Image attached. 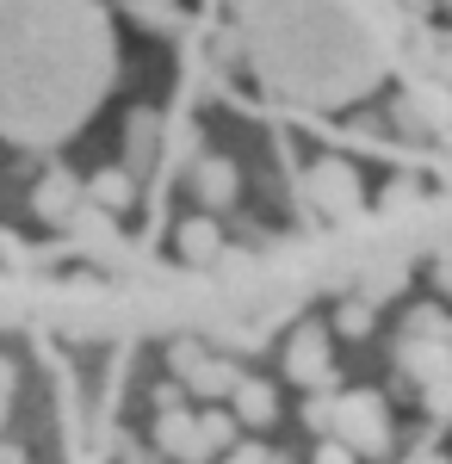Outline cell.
Returning a JSON list of instances; mask_svg holds the SVG:
<instances>
[{"label":"cell","mask_w":452,"mask_h":464,"mask_svg":"<svg viewBox=\"0 0 452 464\" xmlns=\"http://www.w3.org/2000/svg\"><path fill=\"white\" fill-rule=\"evenodd\" d=\"M316 464H359V459H353L348 446H322V452H316Z\"/></svg>","instance_id":"21"},{"label":"cell","mask_w":452,"mask_h":464,"mask_svg":"<svg viewBox=\"0 0 452 464\" xmlns=\"http://www.w3.org/2000/svg\"><path fill=\"white\" fill-rule=\"evenodd\" d=\"M192 192H199V205H205V211H230V205H236V192H242V179H236V161H223V155H205V161L192 168Z\"/></svg>","instance_id":"6"},{"label":"cell","mask_w":452,"mask_h":464,"mask_svg":"<svg viewBox=\"0 0 452 464\" xmlns=\"http://www.w3.org/2000/svg\"><path fill=\"white\" fill-rule=\"evenodd\" d=\"M230 464H273L267 446H230Z\"/></svg>","instance_id":"20"},{"label":"cell","mask_w":452,"mask_h":464,"mask_svg":"<svg viewBox=\"0 0 452 464\" xmlns=\"http://www.w3.org/2000/svg\"><path fill=\"white\" fill-rule=\"evenodd\" d=\"M124 161H131V168H149V161H155V118H149V111H137V118H131Z\"/></svg>","instance_id":"13"},{"label":"cell","mask_w":452,"mask_h":464,"mask_svg":"<svg viewBox=\"0 0 452 464\" xmlns=\"http://www.w3.org/2000/svg\"><path fill=\"white\" fill-rule=\"evenodd\" d=\"M304 421H310V433H329V428H335V396H310Z\"/></svg>","instance_id":"17"},{"label":"cell","mask_w":452,"mask_h":464,"mask_svg":"<svg viewBox=\"0 0 452 464\" xmlns=\"http://www.w3.org/2000/svg\"><path fill=\"white\" fill-rule=\"evenodd\" d=\"M409 198H416V186H409V179H397V186H390V192H384V211H403V205H409Z\"/></svg>","instance_id":"19"},{"label":"cell","mask_w":452,"mask_h":464,"mask_svg":"<svg viewBox=\"0 0 452 464\" xmlns=\"http://www.w3.org/2000/svg\"><path fill=\"white\" fill-rule=\"evenodd\" d=\"M416 464H447V459H434V452H427V459H416Z\"/></svg>","instance_id":"23"},{"label":"cell","mask_w":452,"mask_h":464,"mask_svg":"<svg viewBox=\"0 0 452 464\" xmlns=\"http://www.w3.org/2000/svg\"><path fill=\"white\" fill-rule=\"evenodd\" d=\"M440 6H447V13H452V0H440Z\"/></svg>","instance_id":"25"},{"label":"cell","mask_w":452,"mask_h":464,"mask_svg":"<svg viewBox=\"0 0 452 464\" xmlns=\"http://www.w3.org/2000/svg\"><path fill=\"white\" fill-rule=\"evenodd\" d=\"M0 402H6V372H0Z\"/></svg>","instance_id":"24"},{"label":"cell","mask_w":452,"mask_h":464,"mask_svg":"<svg viewBox=\"0 0 452 464\" xmlns=\"http://www.w3.org/2000/svg\"><path fill=\"white\" fill-rule=\"evenodd\" d=\"M427 409H434V415H452V378H440V384L427 391Z\"/></svg>","instance_id":"18"},{"label":"cell","mask_w":452,"mask_h":464,"mask_svg":"<svg viewBox=\"0 0 452 464\" xmlns=\"http://www.w3.org/2000/svg\"><path fill=\"white\" fill-rule=\"evenodd\" d=\"M155 446L180 464H205V452H199V421L186 409H162L155 415Z\"/></svg>","instance_id":"8"},{"label":"cell","mask_w":452,"mask_h":464,"mask_svg":"<svg viewBox=\"0 0 452 464\" xmlns=\"http://www.w3.org/2000/svg\"><path fill=\"white\" fill-rule=\"evenodd\" d=\"M304 192L316 198V211H353L359 205V174L348 161H316L304 174Z\"/></svg>","instance_id":"3"},{"label":"cell","mask_w":452,"mask_h":464,"mask_svg":"<svg viewBox=\"0 0 452 464\" xmlns=\"http://www.w3.org/2000/svg\"><path fill=\"white\" fill-rule=\"evenodd\" d=\"M192 421H199V452H230V446H236V415H230V409H205V415H192Z\"/></svg>","instance_id":"11"},{"label":"cell","mask_w":452,"mask_h":464,"mask_svg":"<svg viewBox=\"0 0 452 464\" xmlns=\"http://www.w3.org/2000/svg\"><path fill=\"white\" fill-rule=\"evenodd\" d=\"M397 365H403V378H409V384L434 391L440 378H452V347H447V341H409V334H403Z\"/></svg>","instance_id":"5"},{"label":"cell","mask_w":452,"mask_h":464,"mask_svg":"<svg viewBox=\"0 0 452 464\" xmlns=\"http://www.w3.org/2000/svg\"><path fill=\"white\" fill-rule=\"evenodd\" d=\"M168 365H174V378H180V384H186L192 396H205V402L230 396V391H236V378H242V372H236L230 359L205 353L199 341H174V347H168Z\"/></svg>","instance_id":"2"},{"label":"cell","mask_w":452,"mask_h":464,"mask_svg":"<svg viewBox=\"0 0 452 464\" xmlns=\"http://www.w3.org/2000/svg\"><path fill=\"white\" fill-rule=\"evenodd\" d=\"M341 433L335 446H348L353 459H384L390 452V409H384L378 391H353V396H335V428Z\"/></svg>","instance_id":"1"},{"label":"cell","mask_w":452,"mask_h":464,"mask_svg":"<svg viewBox=\"0 0 452 464\" xmlns=\"http://www.w3.org/2000/svg\"><path fill=\"white\" fill-rule=\"evenodd\" d=\"M93 205H105V211H131V205H137V179H131V168H105V174L93 179Z\"/></svg>","instance_id":"10"},{"label":"cell","mask_w":452,"mask_h":464,"mask_svg":"<svg viewBox=\"0 0 452 464\" xmlns=\"http://www.w3.org/2000/svg\"><path fill=\"white\" fill-rule=\"evenodd\" d=\"M230 415H236V428H273L279 415V396L267 378H236V391H230Z\"/></svg>","instance_id":"7"},{"label":"cell","mask_w":452,"mask_h":464,"mask_svg":"<svg viewBox=\"0 0 452 464\" xmlns=\"http://www.w3.org/2000/svg\"><path fill=\"white\" fill-rule=\"evenodd\" d=\"M37 211L50 217V223H69V211H74V179L69 174H50L44 186H37Z\"/></svg>","instance_id":"12"},{"label":"cell","mask_w":452,"mask_h":464,"mask_svg":"<svg viewBox=\"0 0 452 464\" xmlns=\"http://www.w3.org/2000/svg\"><path fill=\"white\" fill-rule=\"evenodd\" d=\"M335 328H341V334H353V341H359V334H372V304L348 297V304L335 310Z\"/></svg>","instance_id":"16"},{"label":"cell","mask_w":452,"mask_h":464,"mask_svg":"<svg viewBox=\"0 0 452 464\" xmlns=\"http://www.w3.org/2000/svg\"><path fill=\"white\" fill-rule=\"evenodd\" d=\"M409 341H447V347H452V322H447V310H434V304L409 310Z\"/></svg>","instance_id":"14"},{"label":"cell","mask_w":452,"mask_h":464,"mask_svg":"<svg viewBox=\"0 0 452 464\" xmlns=\"http://www.w3.org/2000/svg\"><path fill=\"white\" fill-rule=\"evenodd\" d=\"M273 464H285V459H273Z\"/></svg>","instance_id":"26"},{"label":"cell","mask_w":452,"mask_h":464,"mask_svg":"<svg viewBox=\"0 0 452 464\" xmlns=\"http://www.w3.org/2000/svg\"><path fill=\"white\" fill-rule=\"evenodd\" d=\"M285 372H291V384H329V334L322 328H298L291 341H285Z\"/></svg>","instance_id":"4"},{"label":"cell","mask_w":452,"mask_h":464,"mask_svg":"<svg viewBox=\"0 0 452 464\" xmlns=\"http://www.w3.org/2000/svg\"><path fill=\"white\" fill-rule=\"evenodd\" d=\"M131 13H137L149 32H174V25H180V6H174V0H131Z\"/></svg>","instance_id":"15"},{"label":"cell","mask_w":452,"mask_h":464,"mask_svg":"<svg viewBox=\"0 0 452 464\" xmlns=\"http://www.w3.org/2000/svg\"><path fill=\"white\" fill-rule=\"evenodd\" d=\"M180 254H186L192 266H211V260L223 254V229H217V217H186V223H180Z\"/></svg>","instance_id":"9"},{"label":"cell","mask_w":452,"mask_h":464,"mask_svg":"<svg viewBox=\"0 0 452 464\" xmlns=\"http://www.w3.org/2000/svg\"><path fill=\"white\" fill-rule=\"evenodd\" d=\"M434 279H440V291H447V297H452V248L440 254V266H434Z\"/></svg>","instance_id":"22"}]
</instances>
